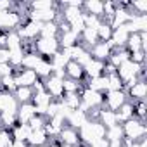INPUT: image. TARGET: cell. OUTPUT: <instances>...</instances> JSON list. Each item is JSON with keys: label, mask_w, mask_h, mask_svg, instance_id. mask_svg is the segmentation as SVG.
Instances as JSON below:
<instances>
[{"label": "cell", "mask_w": 147, "mask_h": 147, "mask_svg": "<svg viewBox=\"0 0 147 147\" xmlns=\"http://www.w3.org/2000/svg\"><path fill=\"white\" fill-rule=\"evenodd\" d=\"M62 87H64V94H80L85 88L82 82H75V80H69V78L62 80Z\"/></svg>", "instance_id": "obj_33"}, {"label": "cell", "mask_w": 147, "mask_h": 147, "mask_svg": "<svg viewBox=\"0 0 147 147\" xmlns=\"http://www.w3.org/2000/svg\"><path fill=\"white\" fill-rule=\"evenodd\" d=\"M55 7H61V4L54 2V0H35V2H30L31 11H49V9H55Z\"/></svg>", "instance_id": "obj_31"}, {"label": "cell", "mask_w": 147, "mask_h": 147, "mask_svg": "<svg viewBox=\"0 0 147 147\" xmlns=\"http://www.w3.org/2000/svg\"><path fill=\"white\" fill-rule=\"evenodd\" d=\"M42 61H43V57H42L38 52H35V54H26V55L23 57L21 67H24V69H35Z\"/></svg>", "instance_id": "obj_30"}, {"label": "cell", "mask_w": 147, "mask_h": 147, "mask_svg": "<svg viewBox=\"0 0 147 147\" xmlns=\"http://www.w3.org/2000/svg\"><path fill=\"white\" fill-rule=\"evenodd\" d=\"M57 40H59V47H61V50H66V49H71V47H75V45H78L80 43V35H76L75 31H66V33H61L59 36H57Z\"/></svg>", "instance_id": "obj_18"}, {"label": "cell", "mask_w": 147, "mask_h": 147, "mask_svg": "<svg viewBox=\"0 0 147 147\" xmlns=\"http://www.w3.org/2000/svg\"><path fill=\"white\" fill-rule=\"evenodd\" d=\"M33 95H35V92H33L31 87H18L16 92H14V97H16V100H18L19 104H28V102H31V100H33Z\"/></svg>", "instance_id": "obj_27"}, {"label": "cell", "mask_w": 147, "mask_h": 147, "mask_svg": "<svg viewBox=\"0 0 147 147\" xmlns=\"http://www.w3.org/2000/svg\"><path fill=\"white\" fill-rule=\"evenodd\" d=\"M126 61H130V52H128L126 49H113V52H111V55H109V59H107V62H111L116 69H118L123 62H126Z\"/></svg>", "instance_id": "obj_22"}, {"label": "cell", "mask_w": 147, "mask_h": 147, "mask_svg": "<svg viewBox=\"0 0 147 147\" xmlns=\"http://www.w3.org/2000/svg\"><path fill=\"white\" fill-rule=\"evenodd\" d=\"M9 57H11L9 49L0 47V64H9Z\"/></svg>", "instance_id": "obj_48"}, {"label": "cell", "mask_w": 147, "mask_h": 147, "mask_svg": "<svg viewBox=\"0 0 147 147\" xmlns=\"http://www.w3.org/2000/svg\"><path fill=\"white\" fill-rule=\"evenodd\" d=\"M5 36H7L5 49H9V50H16V49H21V47H23V40H21V36L18 35L16 30H14V31H7Z\"/></svg>", "instance_id": "obj_32"}, {"label": "cell", "mask_w": 147, "mask_h": 147, "mask_svg": "<svg viewBox=\"0 0 147 147\" xmlns=\"http://www.w3.org/2000/svg\"><path fill=\"white\" fill-rule=\"evenodd\" d=\"M87 121H88L87 114H85L83 111H80V109L71 111V113L67 114V118H66V125H69V126H73V128H76V130L82 128Z\"/></svg>", "instance_id": "obj_21"}, {"label": "cell", "mask_w": 147, "mask_h": 147, "mask_svg": "<svg viewBox=\"0 0 147 147\" xmlns=\"http://www.w3.org/2000/svg\"><path fill=\"white\" fill-rule=\"evenodd\" d=\"M31 133V128L28 125H21L18 123L12 130H11V135H12V140H18V142H26L28 137Z\"/></svg>", "instance_id": "obj_25"}, {"label": "cell", "mask_w": 147, "mask_h": 147, "mask_svg": "<svg viewBox=\"0 0 147 147\" xmlns=\"http://www.w3.org/2000/svg\"><path fill=\"white\" fill-rule=\"evenodd\" d=\"M113 28L107 21L102 19V24L97 28V36H99V42H111V36H113Z\"/></svg>", "instance_id": "obj_34"}, {"label": "cell", "mask_w": 147, "mask_h": 147, "mask_svg": "<svg viewBox=\"0 0 147 147\" xmlns=\"http://www.w3.org/2000/svg\"><path fill=\"white\" fill-rule=\"evenodd\" d=\"M107 142L111 140H123L125 135H123V126L121 125H114L111 128H106V137H104Z\"/></svg>", "instance_id": "obj_37"}, {"label": "cell", "mask_w": 147, "mask_h": 147, "mask_svg": "<svg viewBox=\"0 0 147 147\" xmlns=\"http://www.w3.org/2000/svg\"><path fill=\"white\" fill-rule=\"evenodd\" d=\"M14 78H16V85L18 87H33L40 80L33 69H24V67L14 71Z\"/></svg>", "instance_id": "obj_10"}, {"label": "cell", "mask_w": 147, "mask_h": 147, "mask_svg": "<svg viewBox=\"0 0 147 147\" xmlns=\"http://www.w3.org/2000/svg\"><path fill=\"white\" fill-rule=\"evenodd\" d=\"M45 147H61V142L57 138H49V142H47Z\"/></svg>", "instance_id": "obj_51"}, {"label": "cell", "mask_w": 147, "mask_h": 147, "mask_svg": "<svg viewBox=\"0 0 147 147\" xmlns=\"http://www.w3.org/2000/svg\"><path fill=\"white\" fill-rule=\"evenodd\" d=\"M78 135H80L82 144L90 145L95 140H100L106 137V126L99 119H88L82 128H78Z\"/></svg>", "instance_id": "obj_1"}, {"label": "cell", "mask_w": 147, "mask_h": 147, "mask_svg": "<svg viewBox=\"0 0 147 147\" xmlns=\"http://www.w3.org/2000/svg\"><path fill=\"white\" fill-rule=\"evenodd\" d=\"M9 147H30L26 142H18V140H12V144Z\"/></svg>", "instance_id": "obj_52"}, {"label": "cell", "mask_w": 147, "mask_h": 147, "mask_svg": "<svg viewBox=\"0 0 147 147\" xmlns=\"http://www.w3.org/2000/svg\"><path fill=\"white\" fill-rule=\"evenodd\" d=\"M123 147H147V138H142V140H137V142L123 138Z\"/></svg>", "instance_id": "obj_46"}, {"label": "cell", "mask_w": 147, "mask_h": 147, "mask_svg": "<svg viewBox=\"0 0 147 147\" xmlns=\"http://www.w3.org/2000/svg\"><path fill=\"white\" fill-rule=\"evenodd\" d=\"M126 97L130 102H137V100H145L147 97V82L145 80H137L133 85H130L126 90Z\"/></svg>", "instance_id": "obj_9"}, {"label": "cell", "mask_w": 147, "mask_h": 147, "mask_svg": "<svg viewBox=\"0 0 147 147\" xmlns=\"http://www.w3.org/2000/svg\"><path fill=\"white\" fill-rule=\"evenodd\" d=\"M35 49H36V52H38L43 59H47V61L61 50L57 38H42V36L35 40Z\"/></svg>", "instance_id": "obj_4"}, {"label": "cell", "mask_w": 147, "mask_h": 147, "mask_svg": "<svg viewBox=\"0 0 147 147\" xmlns=\"http://www.w3.org/2000/svg\"><path fill=\"white\" fill-rule=\"evenodd\" d=\"M107 145H109V142L106 138H100V140H95L94 144H90V147H107Z\"/></svg>", "instance_id": "obj_50"}, {"label": "cell", "mask_w": 147, "mask_h": 147, "mask_svg": "<svg viewBox=\"0 0 147 147\" xmlns=\"http://www.w3.org/2000/svg\"><path fill=\"white\" fill-rule=\"evenodd\" d=\"M83 12L88 16L104 18V2L102 0H87L83 2Z\"/></svg>", "instance_id": "obj_19"}, {"label": "cell", "mask_w": 147, "mask_h": 147, "mask_svg": "<svg viewBox=\"0 0 147 147\" xmlns=\"http://www.w3.org/2000/svg\"><path fill=\"white\" fill-rule=\"evenodd\" d=\"M107 82H109V90H123V82L119 80L116 73L107 76Z\"/></svg>", "instance_id": "obj_44"}, {"label": "cell", "mask_w": 147, "mask_h": 147, "mask_svg": "<svg viewBox=\"0 0 147 147\" xmlns=\"http://www.w3.org/2000/svg\"><path fill=\"white\" fill-rule=\"evenodd\" d=\"M18 107H19V102L16 100L14 94L0 90V114L2 113H14L16 114Z\"/></svg>", "instance_id": "obj_12"}, {"label": "cell", "mask_w": 147, "mask_h": 147, "mask_svg": "<svg viewBox=\"0 0 147 147\" xmlns=\"http://www.w3.org/2000/svg\"><path fill=\"white\" fill-rule=\"evenodd\" d=\"M61 147H73V145H62V144H61Z\"/></svg>", "instance_id": "obj_54"}, {"label": "cell", "mask_w": 147, "mask_h": 147, "mask_svg": "<svg viewBox=\"0 0 147 147\" xmlns=\"http://www.w3.org/2000/svg\"><path fill=\"white\" fill-rule=\"evenodd\" d=\"M66 52H67V55H69L71 61L78 62V64L83 66V67H85V66L88 64V61L92 59L90 50H88L87 47H83L82 43H78V45H75V47H71V49H66Z\"/></svg>", "instance_id": "obj_8"}, {"label": "cell", "mask_w": 147, "mask_h": 147, "mask_svg": "<svg viewBox=\"0 0 147 147\" xmlns=\"http://www.w3.org/2000/svg\"><path fill=\"white\" fill-rule=\"evenodd\" d=\"M49 61H50V64H52V69L57 71V69H64L66 64H67L71 59H69V55H67L66 50H59V52H57L55 55H52Z\"/></svg>", "instance_id": "obj_24"}, {"label": "cell", "mask_w": 147, "mask_h": 147, "mask_svg": "<svg viewBox=\"0 0 147 147\" xmlns=\"http://www.w3.org/2000/svg\"><path fill=\"white\" fill-rule=\"evenodd\" d=\"M12 9H14L12 0H0V12H9Z\"/></svg>", "instance_id": "obj_47"}, {"label": "cell", "mask_w": 147, "mask_h": 147, "mask_svg": "<svg viewBox=\"0 0 147 147\" xmlns=\"http://www.w3.org/2000/svg\"><path fill=\"white\" fill-rule=\"evenodd\" d=\"M126 100H128V97H126V92H125V90H109L107 94H104L102 109L118 111Z\"/></svg>", "instance_id": "obj_6"}, {"label": "cell", "mask_w": 147, "mask_h": 147, "mask_svg": "<svg viewBox=\"0 0 147 147\" xmlns=\"http://www.w3.org/2000/svg\"><path fill=\"white\" fill-rule=\"evenodd\" d=\"M106 128H111L114 125H119L118 119H116V113L114 111H109V109H102L100 107V113H99V118H97Z\"/></svg>", "instance_id": "obj_28"}, {"label": "cell", "mask_w": 147, "mask_h": 147, "mask_svg": "<svg viewBox=\"0 0 147 147\" xmlns=\"http://www.w3.org/2000/svg\"><path fill=\"white\" fill-rule=\"evenodd\" d=\"M12 144V135H11V130L7 128H2L0 126V147H9Z\"/></svg>", "instance_id": "obj_42"}, {"label": "cell", "mask_w": 147, "mask_h": 147, "mask_svg": "<svg viewBox=\"0 0 147 147\" xmlns=\"http://www.w3.org/2000/svg\"><path fill=\"white\" fill-rule=\"evenodd\" d=\"M116 2H113V0H106V2H104V21H109L111 19V16L116 12Z\"/></svg>", "instance_id": "obj_43"}, {"label": "cell", "mask_w": 147, "mask_h": 147, "mask_svg": "<svg viewBox=\"0 0 147 147\" xmlns=\"http://www.w3.org/2000/svg\"><path fill=\"white\" fill-rule=\"evenodd\" d=\"M80 97H82V104H80V111H83L87 114V111L90 109H100L102 107V102H104V95L85 87L82 92H80Z\"/></svg>", "instance_id": "obj_3"}, {"label": "cell", "mask_w": 147, "mask_h": 147, "mask_svg": "<svg viewBox=\"0 0 147 147\" xmlns=\"http://www.w3.org/2000/svg\"><path fill=\"white\" fill-rule=\"evenodd\" d=\"M42 38H57L59 36V26L57 23H45L40 31Z\"/></svg>", "instance_id": "obj_36"}, {"label": "cell", "mask_w": 147, "mask_h": 147, "mask_svg": "<svg viewBox=\"0 0 147 147\" xmlns=\"http://www.w3.org/2000/svg\"><path fill=\"white\" fill-rule=\"evenodd\" d=\"M57 140H59L62 145H73V147H78V145L82 144V142H80L78 130H76V128H73V126H69V125H66V126L61 130Z\"/></svg>", "instance_id": "obj_11"}, {"label": "cell", "mask_w": 147, "mask_h": 147, "mask_svg": "<svg viewBox=\"0 0 147 147\" xmlns=\"http://www.w3.org/2000/svg\"><path fill=\"white\" fill-rule=\"evenodd\" d=\"M145 116H147V104H145V100L133 102V118H137L140 121H145Z\"/></svg>", "instance_id": "obj_39"}, {"label": "cell", "mask_w": 147, "mask_h": 147, "mask_svg": "<svg viewBox=\"0 0 147 147\" xmlns=\"http://www.w3.org/2000/svg\"><path fill=\"white\" fill-rule=\"evenodd\" d=\"M64 75H66V78H69V80L83 82V80H85V69H83V66H80L78 62L69 61V62L66 64V67H64Z\"/></svg>", "instance_id": "obj_15"}, {"label": "cell", "mask_w": 147, "mask_h": 147, "mask_svg": "<svg viewBox=\"0 0 147 147\" xmlns=\"http://www.w3.org/2000/svg\"><path fill=\"white\" fill-rule=\"evenodd\" d=\"M14 69L11 67V64H0V78H4L7 75H12Z\"/></svg>", "instance_id": "obj_49"}, {"label": "cell", "mask_w": 147, "mask_h": 147, "mask_svg": "<svg viewBox=\"0 0 147 147\" xmlns=\"http://www.w3.org/2000/svg\"><path fill=\"white\" fill-rule=\"evenodd\" d=\"M111 52H113V45H111L109 42H97V43L90 49L92 59H97V61H102V62H106V61L109 59Z\"/></svg>", "instance_id": "obj_14"}, {"label": "cell", "mask_w": 147, "mask_h": 147, "mask_svg": "<svg viewBox=\"0 0 147 147\" xmlns=\"http://www.w3.org/2000/svg\"><path fill=\"white\" fill-rule=\"evenodd\" d=\"M123 135L126 140H131V142H137V140H142L147 137V128H145V121H140L137 118H131L128 121H125L123 125Z\"/></svg>", "instance_id": "obj_2"}, {"label": "cell", "mask_w": 147, "mask_h": 147, "mask_svg": "<svg viewBox=\"0 0 147 147\" xmlns=\"http://www.w3.org/2000/svg\"><path fill=\"white\" fill-rule=\"evenodd\" d=\"M18 88L16 85V78H14V73L12 75H7L4 78H0V90H4V92H9V94H14Z\"/></svg>", "instance_id": "obj_35"}, {"label": "cell", "mask_w": 147, "mask_h": 147, "mask_svg": "<svg viewBox=\"0 0 147 147\" xmlns=\"http://www.w3.org/2000/svg\"><path fill=\"white\" fill-rule=\"evenodd\" d=\"M130 11L131 14H137V16H147V0H133V2H130Z\"/></svg>", "instance_id": "obj_38"}, {"label": "cell", "mask_w": 147, "mask_h": 147, "mask_svg": "<svg viewBox=\"0 0 147 147\" xmlns=\"http://www.w3.org/2000/svg\"><path fill=\"white\" fill-rule=\"evenodd\" d=\"M33 71L36 73V76H38L40 80H47L49 76H52V73H54L52 64H50V61H47V59H43Z\"/></svg>", "instance_id": "obj_29"}, {"label": "cell", "mask_w": 147, "mask_h": 147, "mask_svg": "<svg viewBox=\"0 0 147 147\" xmlns=\"http://www.w3.org/2000/svg\"><path fill=\"white\" fill-rule=\"evenodd\" d=\"M118 5V4H116ZM131 11L130 9H123V7H116V12L111 16V19L107 21L109 24H111V28L113 30H116V28H119V26H125L130 19H131Z\"/></svg>", "instance_id": "obj_13"}, {"label": "cell", "mask_w": 147, "mask_h": 147, "mask_svg": "<svg viewBox=\"0 0 147 147\" xmlns=\"http://www.w3.org/2000/svg\"><path fill=\"white\" fill-rule=\"evenodd\" d=\"M61 104L64 107H67L69 111H76L82 104V97H80V94H64L61 99Z\"/></svg>", "instance_id": "obj_26"}, {"label": "cell", "mask_w": 147, "mask_h": 147, "mask_svg": "<svg viewBox=\"0 0 147 147\" xmlns=\"http://www.w3.org/2000/svg\"><path fill=\"white\" fill-rule=\"evenodd\" d=\"M43 88L45 92L52 97V100H61L64 95V87H62V78H57L55 75L49 76L43 80Z\"/></svg>", "instance_id": "obj_7"}, {"label": "cell", "mask_w": 147, "mask_h": 147, "mask_svg": "<svg viewBox=\"0 0 147 147\" xmlns=\"http://www.w3.org/2000/svg\"><path fill=\"white\" fill-rule=\"evenodd\" d=\"M128 36H130V31L126 30V24L125 26H119L113 31V36H111V45L113 49H125L126 42H128Z\"/></svg>", "instance_id": "obj_16"}, {"label": "cell", "mask_w": 147, "mask_h": 147, "mask_svg": "<svg viewBox=\"0 0 147 147\" xmlns=\"http://www.w3.org/2000/svg\"><path fill=\"white\" fill-rule=\"evenodd\" d=\"M42 23H36V21H30L26 19L16 31L18 35L21 36L23 42H35L36 38H40V31H42Z\"/></svg>", "instance_id": "obj_5"}, {"label": "cell", "mask_w": 147, "mask_h": 147, "mask_svg": "<svg viewBox=\"0 0 147 147\" xmlns=\"http://www.w3.org/2000/svg\"><path fill=\"white\" fill-rule=\"evenodd\" d=\"M107 147H123V140H111Z\"/></svg>", "instance_id": "obj_53"}, {"label": "cell", "mask_w": 147, "mask_h": 147, "mask_svg": "<svg viewBox=\"0 0 147 147\" xmlns=\"http://www.w3.org/2000/svg\"><path fill=\"white\" fill-rule=\"evenodd\" d=\"M45 125H47V118L42 116V114H35L28 123V126L31 130H42V128H45Z\"/></svg>", "instance_id": "obj_40"}, {"label": "cell", "mask_w": 147, "mask_h": 147, "mask_svg": "<svg viewBox=\"0 0 147 147\" xmlns=\"http://www.w3.org/2000/svg\"><path fill=\"white\" fill-rule=\"evenodd\" d=\"M47 142H49V137H47L43 128L42 130H31V133H30V137L26 140V144L30 147H45Z\"/></svg>", "instance_id": "obj_20"}, {"label": "cell", "mask_w": 147, "mask_h": 147, "mask_svg": "<svg viewBox=\"0 0 147 147\" xmlns=\"http://www.w3.org/2000/svg\"><path fill=\"white\" fill-rule=\"evenodd\" d=\"M35 114H36V107H35L31 102H28V104H19L18 113H16V116H18V123H21V125H28L30 119H31Z\"/></svg>", "instance_id": "obj_17"}, {"label": "cell", "mask_w": 147, "mask_h": 147, "mask_svg": "<svg viewBox=\"0 0 147 147\" xmlns=\"http://www.w3.org/2000/svg\"><path fill=\"white\" fill-rule=\"evenodd\" d=\"M102 24V18H97V16H88L85 14V28H90V30H95Z\"/></svg>", "instance_id": "obj_41"}, {"label": "cell", "mask_w": 147, "mask_h": 147, "mask_svg": "<svg viewBox=\"0 0 147 147\" xmlns=\"http://www.w3.org/2000/svg\"><path fill=\"white\" fill-rule=\"evenodd\" d=\"M114 113H116V119H118V123L123 125L125 121H128V119L133 118V102L126 100V102H125L118 111H114Z\"/></svg>", "instance_id": "obj_23"}, {"label": "cell", "mask_w": 147, "mask_h": 147, "mask_svg": "<svg viewBox=\"0 0 147 147\" xmlns=\"http://www.w3.org/2000/svg\"><path fill=\"white\" fill-rule=\"evenodd\" d=\"M130 61L135 62V64H145V52L144 50H138V52L130 54Z\"/></svg>", "instance_id": "obj_45"}]
</instances>
